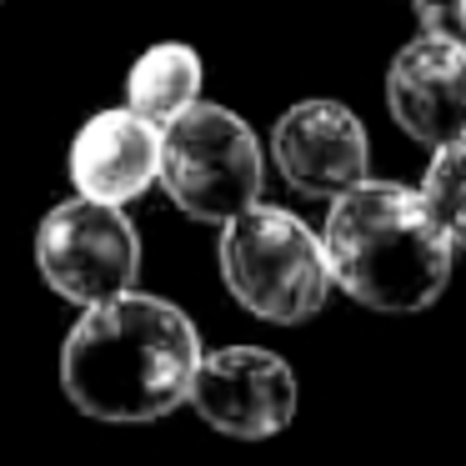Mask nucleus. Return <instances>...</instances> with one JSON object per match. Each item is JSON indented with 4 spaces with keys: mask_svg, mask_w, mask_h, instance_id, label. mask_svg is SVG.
<instances>
[{
    "mask_svg": "<svg viewBox=\"0 0 466 466\" xmlns=\"http://www.w3.org/2000/svg\"><path fill=\"white\" fill-rule=\"evenodd\" d=\"M201 356V331L176 301L121 291L86 306L66 331L61 391L91 421H161L186 406Z\"/></svg>",
    "mask_w": 466,
    "mask_h": 466,
    "instance_id": "f257e3e1",
    "label": "nucleus"
},
{
    "mask_svg": "<svg viewBox=\"0 0 466 466\" xmlns=\"http://www.w3.org/2000/svg\"><path fill=\"white\" fill-rule=\"evenodd\" d=\"M321 251L331 286H341L356 306L386 316H416L436 306L456 266V246L431 216L426 196L371 176L331 201Z\"/></svg>",
    "mask_w": 466,
    "mask_h": 466,
    "instance_id": "f03ea898",
    "label": "nucleus"
},
{
    "mask_svg": "<svg viewBox=\"0 0 466 466\" xmlns=\"http://www.w3.org/2000/svg\"><path fill=\"white\" fill-rule=\"evenodd\" d=\"M221 281L251 316L271 326H301L331 296L321 236L286 206L256 201L251 211L231 216L216 241Z\"/></svg>",
    "mask_w": 466,
    "mask_h": 466,
    "instance_id": "7ed1b4c3",
    "label": "nucleus"
},
{
    "mask_svg": "<svg viewBox=\"0 0 466 466\" xmlns=\"http://www.w3.org/2000/svg\"><path fill=\"white\" fill-rule=\"evenodd\" d=\"M261 141L236 111L196 101L171 126H161V191L191 221L226 226L261 201Z\"/></svg>",
    "mask_w": 466,
    "mask_h": 466,
    "instance_id": "20e7f679",
    "label": "nucleus"
},
{
    "mask_svg": "<svg viewBox=\"0 0 466 466\" xmlns=\"http://www.w3.org/2000/svg\"><path fill=\"white\" fill-rule=\"evenodd\" d=\"M35 271L61 301L101 306L121 291H136L141 276V236L126 206H101L71 196L51 206L35 226Z\"/></svg>",
    "mask_w": 466,
    "mask_h": 466,
    "instance_id": "39448f33",
    "label": "nucleus"
},
{
    "mask_svg": "<svg viewBox=\"0 0 466 466\" xmlns=\"http://www.w3.org/2000/svg\"><path fill=\"white\" fill-rule=\"evenodd\" d=\"M301 386L286 356L266 346H221L206 351L191 381V406L211 431L236 436V441H271L296 421Z\"/></svg>",
    "mask_w": 466,
    "mask_h": 466,
    "instance_id": "423d86ee",
    "label": "nucleus"
},
{
    "mask_svg": "<svg viewBox=\"0 0 466 466\" xmlns=\"http://www.w3.org/2000/svg\"><path fill=\"white\" fill-rule=\"evenodd\" d=\"M271 161L281 166L286 186L301 196L336 201L341 191L366 181L371 141L351 106L341 101H301L281 111L271 131Z\"/></svg>",
    "mask_w": 466,
    "mask_h": 466,
    "instance_id": "0eeeda50",
    "label": "nucleus"
},
{
    "mask_svg": "<svg viewBox=\"0 0 466 466\" xmlns=\"http://www.w3.org/2000/svg\"><path fill=\"white\" fill-rule=\"evenodd\" d=\"M76 196L101 206H131L161 181V126L136 116L131 106L96 111L76 131L66 156Z\"/></svg>",
    "mask_w": 466,
    "mask_h": 466,
    "instance_id": "6e6552de",
    "label": "nucleus"
},
{
    "mask_svg": "<svg viewBox=\"0 0 466 466\" xmlns=\"http://www.w3.org/2000/svg\"><path fill=\"white\" fill-rule=\"evenodd\" d=\"M386 106L396 126L431 151L466 136V46L426 31L401 46L386 71Z\"/></svg>",
    "mask_w": 466,
    "mask_h": 466,
    "instance_id": "1a4fd4ad",
    "label": "nucleus"
},
{
    "mask_svg": "<svg viewBox=\"0 0 466 466\" xmlns=\"http://www.w3.org/2000/svg\"><path fill=\"white\" fill-rule=\"evenodd\" d=\"M206 66L196 56V46L186 41H156L136 56L131 76H126V106L136 116H146L151 126H171L181 111H191L201 101Z\"/></svg>",
    "mask_w": 466,
    "mask_h": 466,
    "instance_id": "9d476101",
    "label": "nucleus"
},
{
    "mask_svg": "<svg viewBox=\"0 0 466 466\" xmlns=\"http://www.w3.org/2000/svg\"><path fill=\"white\" fill-rule=\"evenodd\" d=\"M421 196L431 206V216L441 221V231L451 236V246L466 251V136L436 146L431 166L421 176Z\"/></svg>",
    "mask_w": 466,
    "mask_h": 466,
    "instance_id": "9b49d317",
    "label": "nucleus"
},
{
    "mask_svg": "<svg viewBox=\"0 0 466 466\" xmlns=\"http://www.w3.org/2000/svg\"><path fill=\"white\" fill-rule=\"evenodd\" d=\"M411 11H416V25L426 35L466 46V0H411Z\"/></svg>",
    "mask_w": 466,
    "mask_h": 466,
    "instance_id": "f8f14e48",
    "label": "nucleus"
}]
</instances>
